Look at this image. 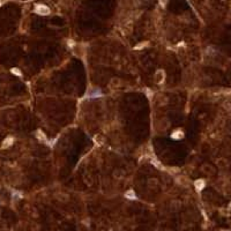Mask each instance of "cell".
<instances>
[{"mask_svg":"<svg viewBox=\"0 0 231 231\" xmlns=\"http://www.w3.org/2000/svg\"><path fill=\"white\" fill-rule=\"evenodd\" d=\"M164 79H165V73H164L163 70H160V71L156 72V74H155V82L157 84L162 83L164 81Z\"/></svg>","mask_w":231,"mask_h":231,"instance_id":"cell-1","label":"cell"},{"mask_svg":"<svg viewBox=\"0 0 231 231\" xmlns=\"http://www.w3.org/2000/svg\"><path fill=\"white\" fill-rule=\"evenodd\" d=\"M14 142V139L13 138H6L5 141H2V144H1V148L2 149H6V148H9Z\"/></svg>","mask_w":231,"mask_h":231,"instance_id":"cell-2","label":"cell"},{"mask_svg":"<svg viewBox=\"0 0 231 231\" xmlns=\"http://www.w3.org/2000/svg\"><path fill=\"white\" fill-rule=\"evenodd\" d=\"M204 185H206V183H204V179H198L194 181V186H195L196 191H201V190H204Z\"/></svg>","mask_w":231,"mask_h":231,"instance_id":"cell-3","label":"cell"},{"mask_svg":"<svg viewBox=\"0 0 231 231\" xmlns=\"http://www.w3.org/2000/svg\"><path fill=\"white\" fill-rule=\"evenodd\" d=\"M94 140H95V142L97 143L98 146H102V144H104V142H105V138H104L102 134H97V135L94 138Z\"/></svg>","mask_w":231,"mask_h":231,"instance_id":"cell-4","label":"cell"},{"mask_svg":"<svg viewBox=\"0 0 231 231\" xmlns=\"http://www.w3.org/2000/svg\"><path fill=\"white\" fill-rule=\"evenodd\" d=\"M171 136H172V139H183L184 138V133H183L181 130H177V131H175L172 133Z\"/></svg>","mask_w":231,"mask_h":231,"instance_id":"cell-5","label":"cell"},{"mask_svg":"<svg viewBox=\"0 0 231 231\" xmlns=\"http://www.w3.org/2000/svg\"><path fill=\"white\" fill-rule=\"evenodd\" d=\"M36 138L38 139V140H41V141H46V135H45L42 131H37L36 132Z\"/></svg>","mask_w":231,"mask_h":231,"instance_id":"cell-6","label":"cell"},{"mask_svg":"<svg viewBox=\"0 0 231 231\" xmlns=\"http://www.w3.org/2000/svg\"><path fill=\"white\" fill-rule=\"evenodd\" d=\"M124 171L123 170H120V169H117L113 172V176H115V178H117V179H121V178L124 177Z\"/></svg>","mask_w":231,"mask_h":231,"instance_id":"cell-7","label":"cell"},{"mask_svg":"<svg viewBox=\"0 0 231 231\" xmlns=\"http://www.w3.org/2000/svg\"><path fill=\"white\" fill-rule=\"evenodd\" d=\"M125 196L127 198V199H130V200H134L136 196H135V193H134L133 190H128L126 193H125Z\"/></svg>","mask_w":231,"mask_h":231,"instance_id":"cell-8","label":"cell"},{"mask_svg":"<svg viewBox=\"0 0 231 231\" xmlns=\"http://www.w3.org/2000/svg\"><path fill=\"white\" fill-rule=\"evenodd\" d=\"M178 181L183 185V186H185V187H187L188 186V180H186L185 179V177H179L178 178Z\"/></svg>","mask_w":231,"mask_h":231,"instance_id":"cell-9","label":"cell"},{"mask_svg":"<svg viewBox=\"0 0 231 231\" xmlns=\"http://www.w3.org/2000/svg\"><path fill=\"white\" fill-rule=\"evenodd\" d=\"M167 101H168V99H167V97H165L164 95H161L160 97H158V102H160L161 105H164V104L167 103Z\"/></svg>","mask_w":231,"mask_h":231,"instance_id":"cell-10","label":"cell"},{"mask_svg":"<svg viewBox=\"0 0 231 231\" xmlns=\"http://www.w3.org/2000/svg\"><path fill=\"white\" fill-rule=\"evenodd\" d=\"M111 84H113V87H119V86H120V80L115 78V79L111 80Z\"/></svg>","mask_w":231,"mask_h":231,"instance_id":"cell-11","label":"cell"},{"mask_svg":"<svg viewBox=\"0 0 231 231\" xmlns=\"http://www.w3.org/2000/svg\"><path fill=\"white\" fill-rule=\"evenodd\" d=\"M144 93H146V96H147L148 98H151L153 94H154V93H153V90H150L149 88H146V89H144Z\"/></svg>","mask_w":231,"mask_h":231,"instance_id":"cell-12","label":"cell"},{"mask_svg":"<svg viewBox=\"0 0 231 231\" xmlns=\"http://www.w3.org/2000/svg\"><path fill=\"white\" fill-rule=\"evenodd\" d=\"M12 73L15 74V75H18V76H22V73H21V71L18 70V68H12Z\"/></svg>","mask_w":231,"mask_h":231,"instance_id":"cell-13","label":"cell"},{"mask_svg":"<svg viewBox=\"0 0 231 231\" xmlns=\"http://www.w3.org/2000/svg\"><path fill=\"white\" fill-rule=\"evenodd\" d=\"M146 45H148V43H142V44H139L135 46V50H141L142 47H144Z\"/></svg>","mask_w":231,"mask_h":231,"instance_id":"cell-14","label":"cell"},{"mask_svg":"<svg viewBox=\"0 0 231 231\" xmlns=\"http://www.w3.org/2000/svg\"><path fill=\"white\" fill-rule=\"evenodd\" d=\"M230 208H231V204H230Z\"/></svg>","mask_w":231,"mask_h":231,"instance_id":"cell-15","label":"cell"}]
</instances>
